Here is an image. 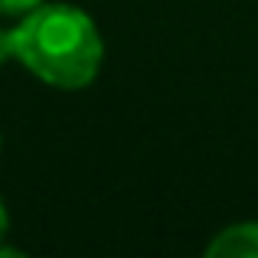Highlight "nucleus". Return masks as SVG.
I'll return each instance as SVG.
<instances>
[{"instance_id": "obj_1", "label": "nucleus", "mask_w": 258, "mask_h": 258, "mask_svg": "<svg viewBox=\"0 0 258 258\" xmlns=\"http://www.w3.org/2000/svg\"><path fill=\"white\" fill-rule=\"evenodd\" d=\"M13 59L39 82L56 88H85L101 69V33L85 10L69 4H39L10 30Z\"/></svg>"}, {"instance_id": "obj_5", "label": "nucleus", "mask_w": 258, "mask_h": 258, "mask_svg": "<svg viewBox=\"0 0 258 258\" xmlns=\"http://www.w3.org/2000/svg\"><path fill=\"white\" fill-rule=\"evenodd\" d=\"M7 226H10V219H7V209H4V203H0V242H4V235H7Z\"/></svg>"}, {"instance_id": "obj_4", "label": "nucleus", "mask_w": 258, "mask_h": 258, "mask_svg": "<svg viewBox=\"0 0 258 258\" xmlns=\"http://www.w3.org/2000/svg\"><path fill=\"white\" fill-rule=\"evenodd\" d=\"M13 59V49H10V30H0V66Z\"/></svg>"}, {"instance_id": "obj_2", "label": "nucleus", "mask_w": 258, "mask_h": 258, "mask_svg": "<svg viewBox=\"0 0 258 258\" xmlns=\"http://www.w3.org/2000/svg\"><path fill=\"white\" fill-rule=\"evenodd\" d=\"M209 258H258V222H235L206 245Z\"/></svg>"}, {"instance_id": "obj_3", "label": "nucleus", "mask_w": 258, "mask_h": 258, "mask_svg": "<svg viewBox=\"0 0 258 258\" xmlns=\"http://www.w3.org/2000/svg\"><path fill=\"white\" fill-rule=\"evenodd\" d=\"M43 0H0V13L4 17H23V13L36 10Z\"/></svg>"}]
</instances>
